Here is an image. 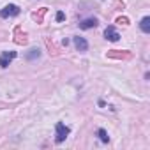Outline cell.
<instances>
[{"label":"cell","mask_w":150,"mask_h":150,"mask_svg":"<svg viewBox=\"0 0 150 150\" xmlns=\"http://www.w3.org/2000/svg\"><path fill=\"white\" fill-rule=\"evenodd\" d=\"M14 57H16V51H4L2 55H0V65H2V67H7L9 62H11Z\"/></svg>","instance_id":"3"},{"label":"cell","mask_w":150,"mask_h":150,"mask_svg":"<svg viewBox=\"0 0 150 150\" xmlns=\"http://www.w3.org/2000/svg\"><path fill=\"white\" fill-rule=\"evenodd\" d=\"M64 13H57V21H64Z\"/></svg>","instance_id":"13"},{"label":"cell","mask_w":150,"mask_h":150,"mask_svg":"<svg viewBox=\"0 0 150 150\" xmlns=\"http://www.w3.org/2000/svg\"><path fill=\"white\" fill-rule=\"evenodd\" d=\"M80 27H81V28H94V27H97V20H96V18L83 20V21L80 23Z\"/></svg>","instance_id":"8"},{"label":"cell","mask_w":150,"mask_h":150,"mask_svg":"<svg viewBox=\"0 0 150 150\" xmlns=\"http://www.w3.org/2000/svg\"><path fill=\"white\" fill-rule=\"evenodd\" d=\"M27 34L25 32H21V28L20 27H16L14 28V42L16 44H27Z\"/></svg>","instance_id":"4"},{"label":"cell","mask_w":150,"mask_h":150,"mask_svg":"<svg viewBox=\"0 0 150 150\" xmlns=\"http://www.w3.org/2000/svg\"><path fill=\"white\" fill-rule=\"evenodd\" d=\"M69 134V127H65L62 122L57 124V141H64Z\"/></svg>","instance_id":"2"},{"label":"cell","mask_w":150,"mask_h":150,"mask_svg":"<svg viewBox=\"0 0 150 150\" xmlns=\"http://www.w3.org/2000/svg\"><path fill=\"white\" fill-rule=\"evenodd\" d=\"M35 55H37V57H39V51H37V50H32V53H30V55H28V58H34V57H35Z\"/></svg>","instance_id":"14"},{"label":"cell","mask_w":150,"mask_h":150,"mask_svg":"<svg viewBox=\"0 0 150 150\" xmlns=\"http://www.w3.org/2000/svg\"><path fill=\"white\" fill-rule=\"evenodd\" d=\"M18 14H20V7H18V6H14V4H9V6H6L2 11H0V16H2V18L18 16Z\"/></svg>","instance_id":"1"},{"label":"cell","mask_w":150,"mask_h":150,"mask_svg":"<svg viewBox=\"0 0 150 150\" xmlns=\"http://www.w3.org/2000/svg\"><path fill=\"white\" fill-rule=\"evenodd\" d=\"M104 35H106V39H108V41H113V42L120 39V34H118L113 27H108V28L104 30Z\"/></svg>","instance_id":"5"},{"label":"cell","mask_w":150,"mask_h":150,"mask_svg":"<svg viewBox=\"0 0 150 150\" xmlns=\"http://www.w3.org/2000/svg\"><path fill=\"white\" fill-rule=\"evenodd\" d=\"M74 46H76L78 51H87V48H88V44L83 37H74Z\"/></svg>","instance_id":"7"},{"label":"cell","mask_w":150,"mask_h":150,"mask_svg":"<svg viewBox=\"0 0 150 150\" xmlns=\"http://www.w3.org/2000/svg\"><path fill=\"white\" fill-rule=\"evenodd\" d=\"M108 57H110V58H131V53H129V51H117V50H111V51H108Z\"/></svg>","instance_id":"6"},{"label":"cell","mask_w":150,"mask_h":150,"mask_svg":"<svg viewBox=\"0 0 150 150\" xmlns=\"http://www.w3.org/2000/svg\"><path fill=\"white\" fill-rule=\"evenodd\" d=\"M99 138H101V141H104V143H108V139H110L104 129H99Z\"/></svg>","instance_id":"11"},{"label":"cell","mask_w":150,"mask_h":150,"mask_svg":"<svg viewBox=\"0 0 150 150\" xmlns=\"http://www.w3.org/2000/svg\"><path fill=\"white\" fill-rule=\"evenodd\" d=\"M117 23H120V25H129V18H125V16H120V18L117 20Z\"/></svg>","instance_id":"12"},{"label":"cell","mask_w":150,"mask_h":150,"mask_svg":"<svg viewBox=\"0 0 150 150\" xmlns=\"http://www.w3.org/2000/svg\"><path fill=\"white\" fill-rule=\"evenodd\" d=\"M44 14H46V7L39 9V13H34V14H32V18H34V20H35L37 23H41V21H42V16H44Z\"/></svg>","instance_id":"10"},{"label":"cell","mask_w":150,"mask_h":150,"mask_svg":"<svg viewBox=\"0 0 150 150\" xmlns=\"http://www.w3.org/2000/svg\"><path fill=\"white\" fill-rule=\"evenodd\" d=\"M139 27H141V30H143L145 34H148V32H150V18H148V16H145V18L141 20Z\"/></svg>","instance_id":"9"}]
</instances>
